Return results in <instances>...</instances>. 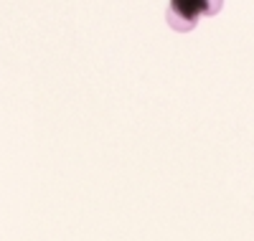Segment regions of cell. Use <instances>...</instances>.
Wrapping results in <instances>:
<instances>
[{
	"label": "cell",
	"instance_id": "obj_1",
	"mask_svg": "<svg viewBox=\"0 0 254 241\" xmlns=\"http://www.w3.org/2000/svg\"><path fill=\"white\" fill-rule=\"evenodd\" d=\"M224 0H171L165 10L168 26L178 33H188L198 26L203 15H219Z\"/></svg>",
	"mask_w": 254,
	"mask_h": 241
}]
</instances>
